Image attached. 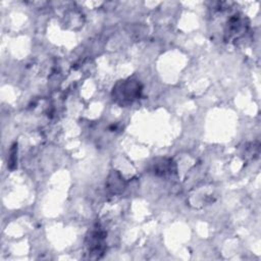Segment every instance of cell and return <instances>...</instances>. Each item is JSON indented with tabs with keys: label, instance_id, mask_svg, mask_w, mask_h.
I'll use <instances>...</instances> for the list:
<instances>
[{
	"label": "cell",
	"instance_id": "cell-2",
	"mask_svg": "<svg viewBox=\"0 0 261 261\" xmlns=\"http://www.w3.org/2000/svg\"><path fill=\"white\" fill-rule=\"evenodd\" d=\"M248 30V22L244 15L234 14L232 15L226 23V28L224 31L225 40H239Z\"/></svg>",
	"mask_w": 261,
	"mask_h": 261
},
{
	"label": "cell",
	"instance_id": "cell-1",
	"mask_svg": "<svg viewBox=\"0 0 261 261\" xmlns=\"http://www.w3.org/2000/svg\"><path fill=\"white\" fill-rule=\"evenodd\" d=\"M141 91V86L137 81H123L113 88V99L121 105H126L138 99Z\"/></svg>",
	"mask_w": 261,
	"mask_h": 261
},
{
	"label": "cell",
	"instance_id": "cell-3",
	"mask_svg": "<svg viewBox=\"0 0 261 261\" xmlns=\"http://www.w3.org/2000/svg\"><path fill=\"white\" fill-rule=\"evenodd\" d=\"M104 240L105 232L101 229H95L90 232V236L87 237V247L91 254L98 255L104 251Z\"/></svg>",
	"mask_w": 261,
	"mask_h": 261
}]
</instances>
